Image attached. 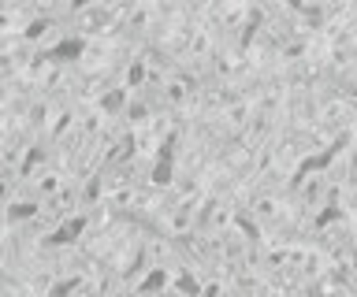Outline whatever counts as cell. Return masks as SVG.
Wrapping results in <instances>:
<instances>
[{"label":"cell","instance_id":"1","mask_svg":"<svg viewBox=\"0 0 357 297\" xmlns=\"http://www.w3.org/2000/svg\"><path fill=\"white\" fill-rule=\"evenodd\" d=\"M335 186L328 182V175H324L320 163H309L305 171L298 175V197H301V208L312 216V219H320V216H328L331 208H335Z\"/></svg>","mask_w":357,"mask_h":297},{"label":"cell","instance_id":"2","mask_svg":"<svg viewBox=\"0 0 357 297\" xmlns=\"http://www.w3.org/2000/svg\"><path fill=\"white\" fill-rule=\"evenodd\" d=\"M26 41L38 49V56H56V52H63L67 45H71L67 26L63 23H49V19H38V23L26 30Z\"/></svg>","mask_w":357,"mask_h":297},{"label":"cell","instance_id":"3","mask_svg":"<svg viewBox=\"0 0 357 297\" xmlns=\"http://www.w3.org/2000/svg\"><path fill=\"white\" fill-rule=\"evenodd\" d=\"M78 4L82 0H33V12H38V19H49V23H71Z\"/></svg>","mask_w":357,"mask_h":297}]
</instances>
